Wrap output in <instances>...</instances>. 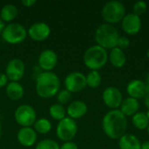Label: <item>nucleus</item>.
<instances>
[{
  "instance_id": "f257e3e1",
  "label": "nucleus",
  "mask_w": 149,
  "mask_h": 149,
  "mask_svg": "<svg viewBox=\"0 0 149 149\" xmlns=\"http://www.w3.org/2000/svg\"><path fill=\"white\" fill-rule=\"evenodd\" d=\"M102 128L108 138L119 140L126 134L127 119L119 109L111 110L103 117Z\"/></svg>"
},
{
  "instance_id": "f03ea898",
  "label": "nucleus",
  "mask_w": 149,
  "mask_h": 149,
  "mask_svg": "<svg viewBox=\"0 0 149 149\" xmlns=\"http://www.w3.org/2000/svg\"><path fill=\"white\" fill-rule=\"evenodd\" d=\"M36 93L42 99H50L60 91V79L52 72H43L36 79Z\"/></svg>"
},
{
  "instance_id": "7ed1b4c3",
  "label": "nucleus",
  "mask_w": 149,
  "mask_h": 149,
  "mask_svg": "<svg viewBox=\"0 0 149 149\" xmlns=\"http://www.w3.org/2000/svg\"><path fill=\"white\" fill-rule=\"evenodd\" d=\"M107 51L98 45L87 48L83 55L84 64L91 71H98L103 68L107 63Z\"/></svg>"
},
{
  "instance_id": "20e7f679",
  "label": "nucleus",
  "mask_w": 149,
  "mask_h": 149,
  "mask_svg": "<svg viewBox=\"0 0 149 149\" xmlns=\"http://www.w3.org/2000/svg\"><path fill=\"white\" fill-rule=\"evenodd\" d=\"M120 37L118 30L113 25L109 24H100L95 31L94 38L98 45L102 48L113 49L116 47L117 41Z\"/></svg>"
},
{
  "instance_id": "39448f33",
  "label": "nucleus",
  "mask_w": 149,
  "mask_h": 149,
  "mask_svg": "<svg viewBox=\"0 0 149 149\" xmlns=\"http://www.w3.org/2000/svg\"><path fill=\"white\" fill-rule=\"evenodd\" d=\"M101 16L107 24H118L126 16V7L120 1H109L102 7Z\"/></svg>"
},
{
  "instance_id": "423d86ee",
  "label": "nucleus",
  "mask_w": 149,
  "mask_h": 149,
  "mask_svg": "<svg viewBox=\"0 0 149 149\" xmlns=\"http://www.w3.org/2000/svg\"><path fill=\"white\" fill-rule=\"evenodd\" d=\"M26 28L18 23H10L5 25L1 36L3 40L10 45H18L24 42L27 37Z\"/></svg>"
},
{
  "instance_id": "0eeeda50",
  "label": "nucleus",
  "mask_w": 149,
  "mask_h": 149,
  "mask_svg": "<svg viewBox=\"0 0 149 149\" xmlns=\"http://www.w3.org/2000/svg\"><path fill=\"white\" fill-rule=\"evenodd\" d=\"M16 122L21 127H30L34 125L37 120V113L35 109L27 104L20 105L14 112Z\"/></svg>"
},
{
  "instance_id": "6e6552de",
  "label": "nucleus",
  "mask_w": 149,
  "mask_h": 149,
  "mask_svg": "<svg viewBox=\"0 0 149 149\" xmlns=\"http://www.w3.org/2000/svg\"><path fill=\"white\" fill-rule=\"evenodd\" d=\"M78 133V125L76 120L65 117L62 120L58 121L56 128V134L58 138L64 141H72Z\"/></svg>"
},
{
  "instance_id": "1a4fd4ad",
  "label": "nucleus",
  "mask_w": 149,
  "mask_h": 149,
  "mask_svg": "<svg viewBox=\"0 0 149 149\" xmlns=\"http://www.w3.org/2000/svg\"><path fill=\"white\" fill-rule=\"evenodd\" d=\"M65 86L67 91L72 93H79L86 86V75L79 72H72L65 79Z\"/></svg>"
},
{
  "instance_id": "9d476101",
  "label": "nucleus",
  "mask_w": 149,
  "mask_h": 149,
  "mask_svg": "<svg viewBox=\"0 0 149 149\" xmlns=\"http://www.w3.org/2000/svg\"><path fill=\"white\" fill-rule=\"evenodd\" d=\"M102 100L107 107L112 110H115L120 107L124 99L122 93L119 88L115 86H108L103 91Z\"/></svg>"
},
{
  "instance_id": "9b49d317",
  "label": "nucleus",
  "mask_w": 149,
  "mask_h": 149,
  "mask_svg": "<svg viewBox=\"0 0 149 149\" xmlns=\"http://www.w3.org/2000/svg\"><path fill=\"white\" fill-rule=\"evenodd\" d=\"M25 72L24 63L19 58H13L10 60L5 67V74L9 80L18 82L23 79Z\"/></svg>"
},
{
  "instance_id": "f8f14e48",
  "label": "nucleus",
  "mask_w": 149,
  "mask_h": 149,
  "mask_svg": "<svg viewBox=\"0 0 149 149\" xmlns=\"http://www.w3.org/2000/svg\"><path fill=\"white\" fill-rule=\"evenodd\" d=\"M28 36L36 42H42L47 39L51 34L50 26L44 22H38L30 26L27 31Z\"/></svg>"
},
{
  "instance_id": "ddd939ff",
  "label": "nucleus",
  "mask_w": 149,
  "mask_h": 149,
  "mask_svg": "<svg viewBox=\"0 0 149 149\" xmlns=\"http://www.w3.org/2000/svg\"><path fill=\"white\" fill-rule=\"evenodd\" d=\"M38 63L44 72H52L58 64V55L52 49H45L38 56Z\"/></svg>"
},
{
  "instance_id": "4468645a",
  "label": "nucleus",
  "mask_w": 149,
  "mask_h": 149,
  "mask_svg": "<svg viewBox=\"0 0 149 149\" xmlns=\"http://www.w3.org/2000/svg\"><path fill=\"white\" fill-rule=\"evenodd\" d=\"M141 25L142 23L141 17L136 16L133 12L126 14L121 21V27L123 31L128 35H136L139 33L141 29Z\"/></svg>"
},
{
  "instance_id": "2eb2a0df",
  "label": "nucleus",
  "mask_w": 149,
  "mask_h": 149,
  "mask_svg": "<svg viewBox=\"0 0 149 149\" xmlns=\"http://www.w3.org/2000/svg\"><path fill=\"white\" fill-rule=\"evenodd\" d=\"M18 143L25 148L32 147L37 141V133L32 127H21L17 134Z\"/></svg>"
},
{
  "instance_id": "dca6fc26",
  "label": "nucleus",
  "mask_w": 149,
  "mask_h": 149,
  "mask_svg": "<svg viewBox=\"0 0 149 149\" xmlns=\"http://www.w3.org/2000/svg\"><path fill=\"white\" fill-rule=\"evenodd\" d=\"M88 111L87 105L82 100H75L70 103L66 108V113L72 120H79L84 117Z\"/></svg>"
},
{
  "instance_id": "f3484780",
  "label": "nucleus",
  "mask_w": 149,
  "mask_h": 149,
  "mask_svg": "<svg viewBox=\"0 0 149 149\" xmlns=\"http://www.w3.org/2000/svg\"><path fill=\"white\" fill-rule=\"evenodd\" d=\"M127 93L128 97L140 100L146 95V83L141 79H134L127 86Z\"/></svg>"
},
{
  "instance_id": "a211bd4d",
  "label": "nucleus",
  "mask_w": 149,
  "mask_h": 149,
  "mask_svg": "<svg viewBox=\"0 0 149 149\" xmlns=\"http://www.w3.org/2000/svg\"><path fill=\"white\" fill-rule=\"evenodd\" d=\"M140 109V103L139 100L131 97L126 98L123 100L120 107V111L126 116H134L135 113H138Z\"/></svg>"
},
{
  "instance_id": "6ab92c4d",
  "label": "nucleus",
  "mask_w": 149,
  "mask_h": 149,
  "mask_svg": "<svg viewBox=\"0 0 149 149\" xmlns=\"http://www.w3.org/2000/svg\"><path fill=\"white\" fill-rule=\"evenodd\" d=\"M120 149H141V142L139 138L131 134H125L119 139Z\"/></svg>"
},
{
  "instance_id": "aec40b11",
  "label": "nucleus",
  "mask_w": 149,
  "mask_h": 149,
  "mask_svg": "<svg viewBox=\"0 0 149 149\" xmlns=\"http://www.w3.org/2000/svg\"><path fill=\"white\" fill-rule=\"evenodd\" d=\"M108 59L111 63V65L115 68H121L126 65L127 62V56L123 50L114 47L111 50Z\"/></svg>"
},
{
  "instance_id": "412c9836",
  "label": "nucleus",
  "mask_w": 149,
  "mask_h": 149,
  "mask_svg": "<svg viewBox=\"0 0 149 149\" xmlns=\"http://www.w3.org/2000/svg\"><path fill=\"white\" fill-rule=\"evenodd\" d=\"M5 93L10 100L17 101V100H19L20 99H22V97L24 96V89L23 86L21 84H19L18 82L10 81L6 86Z\"/></svg>"
},
{
  "instance_id": "4be33fe9",
  "label": "nucleus",
  "mask_w": 149,
  "mask_h": 149,
  "mask_svg": "<svg viewBox=\"0 0 149 149\" xmlns=\"http://www.w3.org/2000/svg\"><path fill=\"white\" fill-rule=\"evenodd\" d=\"M17 13L18 10L16 5L12 3H7L3 5L0 10V18L3 23L6 22L10 24L17 17Z\"/></svg>"
},
{
  "instance_id": "5701e85b",
  "label": "nucleus",
  "mask_w": 149,
  "mask_h": 149,
  "mask_svg": "<svg viewBox=\"0 0 149 149\" xmlns=\"http://www.w3.org/2000/svg\"><path fill=\"white\" fill-rule=\"evenodd\" d=\"M132 123L135 128L139 130H145L148 127L149 120L146 113L138 112L132 117Z\"/></svg>"
},
{
  "instance_id": "b1692460",
  "label": "nucleus",
  "mask_w": 149,
  "mask_h": 149,
  "mask_svg": "<svg viewBox=\"0 0 149 149\" xmlns=\"http://www.w3.org/2000/svg\"><path fill=\"white\" fill-rule=\"evenodd\" d=\"M33 129L38 134H46L52 130V123L46 118H40L35 121L33 125Z\"/></svg>"
},
{
  "instance_id": "393cba45",
  "label": "nucleus",
  "mask_w": 149,
  "mask_h": 149,
  "mask_svg": "<svg viewBox=\"0 0 149 149\" xmlns=\"http://www.w3.org/2000/svg\"><path fill=\"white\" fill-rule=\"evenodd\" d=\"M49 114L50 116L58 121L62 120L63 119L65 118L66 115V110L64 107V106L60 105V104H53L49 108Z\"/></svg>"
},
{
  "instance_id": "a878e982",
  "label": "nucleus",
  "mask_w": 149,
  "mask_h": 149,
  "mask_svg": "<svg viewBox=\"0 0 149 149\" xmlns=\"http://www.w3.org/2000/svg\"><path fill=\"white\" fill-rule=\"evenodd\" d=\"M86 86H89L91 88H97L100 86L102 78L99 71H91L86 76Z\"/></svg>"
},
{
  "instance_id": "bb28decb",
  "label": "nucleus",
  "mask_w": 149,
  "mask_h": 149,
  "mask_svg": "<svg viewBox=\"0 0 149 149\" xmlns=\"http://www.w3.org/2000/svg\"><path fill=\"white\" fill-rule=\"evenodd\" d=\"M59 147L60 146L55 141L51 139H45L37 144L36 149H59Z\"/></svg>"
},
{
  "instance_id": "cd10ccee",
  "label": "nucleus",
  "mask_w": 149,
  "mask_h": 149,
  "mask_svg": "<svg viewBox=\"0 0 149 149\" xmlns=\"http://www.w3.org/2000/svg\"><path fill=\"white\" fill-rule=\"evenodd\" d=\"M148 10V4L144 1H138L134 3L133 6V13L136 16L141 17V15L145 14Z\"/></svg>"
},
{
  "instance_id": "c85d7f7f",
  "label": "nucleus",
  "mask_w": 149,
  "mask_h": 149,
  "mask_svg": "<svg viewBox=\"0 0 149 149\" xmlns=\"http://www.w3.org/2000/svg\"><path fill=\"white\" fill-rule=\"evenodd\" d=\"M71 99H72V93L69 91H67L66 89L60 90L57 94V100H58V104H60L62 106L67 104Z\"/></svg>"
},
{
  "instance_id": "c756f323",
  "label": "nucleus",
  "mask_w": 149,
  "mask_h": 149,
  "mask_svg": "<svg viewBox=\"0 0 149 149\" xmlns=\"http://www.w3.org/2000/svg\"><path fill=\"white\" fill-rule=\"evenodd\" d=\"M129 45H130V40L127 37H125V36H122V37L120 36L119 37L116 47H118L121 50H124V49L128 48Z\"/></svg>"
},
{
  "instance_id": "7c9ffc66",
  "label": "nucleus",
  "mask_w": 149,
  "mask_h": 149,
  "mask_svg": "<svg viewBox=\"0 0 149 149\" xmlns=\"http://www.w3.org/2000/svg\"><path fill=\"white\" fill-rule=\"evenodd\" d=\"M59 149H79L78 148V145L73 142V141H66V142H64L60 147Z\"/></svg>"
},
{
  "instance_id": "2f4dec72",
  "label": "nucleus",
  "mask_w": 149,
  "mask_h": 149,
  "mask_svg": "<svg viewBox=\"0 0 149 149\" xmlns=\"http://www.w3.org/2000/svg\"><path fill=\"white\" fill-rule=\"evenodd\" d=\"M8 80L9 79H8L6 74L0 72V88H2L3 86H6L7 84H8Z\"/></svg>"
},
{
  "instance_id": "473e14b6",
  "label": "nucleus",
  "mask_w": 149,
  "mask_h": 149,
  "mask_svg": "<svg viewBox=\"0 0 149 149\" xmlns=\"http://www.w3.org/2000/svg\"><path fill=\"white\" fill-rule=\"evenodd\" d=\"M21 3H22V4L24 5L25 7H31L33 4L36 3V1H35V0H23Z\"/></svg>"
},
{
  "instance_id": "72a5a7b5",
  "label": "nucleus",
  "mask_w": 149,
  "mask_h": 149,
  "mask_svg": "<svg viewBox=\"0 0 149 149\" xmlns=\"http://www.w3.org/2000/svg\"><path fill=\"white\" fill-rule=\"evenodd\" d=\"M144 104H145L146 107L149 109V93H147L144 97Z\"/></svg>"
},
{
  "instance_id": "f704fd0d",
  "label": "nucleus",
  "mask_w": 149,
  "mask_h": 149,
  "mask_svg": "<svg viewBox=\"0 0 149 149\" xmlns=\"http://www.w3.org/2000/svg\"><path fill=\"white\" fill-rule=\"evenodd\" d=\"M141 149H149V141H147L141 144Z\"/></svg>"
},
{
  "instance_id": "c9c22d12",
  "label": "nucleus",
  "mask_w": 149,
  "mask_h": 149,
  "mask_svg": "<svg viewBox=\"0 0 149 149\" xmlns=\"http://www.w3.org/2000/svg\"><path fill=\"white\" fill-rule=\"evenodd\" d=\"M4 27H5V24H4V23L2 21V19L0 18V35L2 34V32H3V29H4Z\"/></svg>"
},
{
  "instance_id": "e433bc0d",
  "label": "nucleus",
  "mask_w": 149,
  "mask_h": 149,
  "mask_svg": "<svg viewBox=\"0 0 149 149\" xmlns=\"http://www.w3.org/2000/svg\"><path fill=\"white\" fill-rule=\"evenodd\" d=\"M2 134H3V129H2V124L0 122V140L2 138Z\"/></svg>"
},
{
  "instance_id": "4c0bfd02",
  "label": "nucleus",
  "mask_w": 149,
  "mask_h": 149,
  "mask_svg": "<svg viewBox=\"0 0 149 149\" xmlns=\"http://www.w3.org/2000/svg\"><path fill=\"white\" fill-rule=\"evenodd\" d=\"M146 115H147V117H148V119L149 120V109H148V111H147V113H146Z\"/></svg>"
},
{
  "instance_id": "58836bf2",
  "label": "nucleus",
  "mask_w": 149,
  "mask_h": 149,
  "mask_svg": "<svg viewBox=\"0 0 149 149\" xmlns=\"http://www.w3.org/2000/svg\"><path fill=\"white\" fill-rule=\"evenodd\" d=\"M147 85L149 86V73L148 75V79H147Z\"/></svg>"
},
{
  "instance_id": "ea45409f",
  "label": "nucleus",
  "mask_w": 149,
  "mask_h": 149,
  "mask_svg": "<svg viewBox=\"0 0 149 149\" xmlns=\"http://www.w3.org/2000/svg\"><path fill=\"white\" fill-rule=\"evenodd\" d=\"M147 57H148V58H149V49L148 50V52H147Z\"/></svg>"
},
{
  "instance_id": "a19ab883",
  "label": "nucleus",
  "mask_w": 149,
  "mask_h": 149,
  "mask_svg": "<svg viewBox=\"0 0 149 149\" xmlns=\"http://www.w3.org/2000/svg\"><path fill=\"white\" fill-rule=\"evenodd\" d=\"M147 130H148V135H149V126H148V127L147 128Z\"/></svg>"
}]
</instances>
